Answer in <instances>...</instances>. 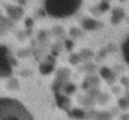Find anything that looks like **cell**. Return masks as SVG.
I'll use <instances>...</instances> for the list:
<instances>
[{
    "label": "cell",
    "mask_w": 129,
    "mask_h": 120,
    "mask_svg": "<svg viewBox=\"0 0 129 120\" xmlns=\"http://www.w3.org/2000/svg\"><path fill=\"white\" fill-rule=\"evenodd\" d=\"M0 120H35L28 108L16 99L0 96Z\"/></svg>",
    "instance_id": "cell-1"
},
{
    "label": "cell",
    "mask_w": 129,
    "mask_h": 120,
    "mask_svg": "<svg viewBox=\"0 0 129 120\" xmlns=\"http://www.w3.org/2000/svg\"><path fill=\"white\" fill-rule=\"evenodd\" d=\"M44 6L46 13L50 14L51 16L63 18L74 14L80 8V3L79 1H46Z\"/></svg>",
    "instance_id": "cell-2"
},
{
    "label": "cell",
    "mask_w": 129,
    "mask_h": 120,
    "mask_svg": "<svg viewBox=\"0 0 129 120\" xmlns=\"http://www.w3.org/2000/svg\"><path fill=\"white\" fill-rule=\"evenodd\" d=\"M122 53H123V56H124V60L129 64V36L125 39V41L123 43V46H122Z\"/></svg>",
    "instance_id": "cell-3"
}]
</instances>
